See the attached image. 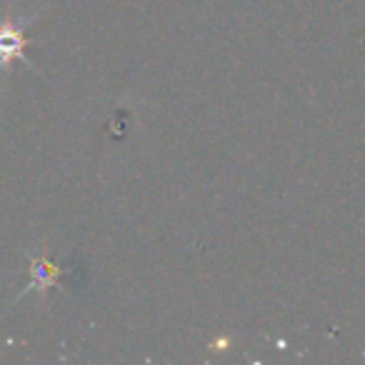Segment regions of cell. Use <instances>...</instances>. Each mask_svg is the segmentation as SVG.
I'll list each match as a JSON object with an SVG mask.
<instances>
[{"instance_id": "6da1fadb", "label": "cell", "mask_w": 365, "mask_h": 365, "mask_svg": "<svg viewBox=\"0 0 365 365\" xmlns=\"http://www.w3.org/2000/svg\"><path fill=\"white\" fill-rule=\"evenodd\" d=\"M31 21H36V16L18 18L16 21L11 13H6V18L0 21V71H8L13 61H21V63H26L31 71H38L31 58L26 56V48H28L26 26Z\"/></svg>"}, {"instance_id": "7a4b0ae2", "label": "cell", "mask_w": 365, "mask_h": 365, "mask_svg": "<svg viewBox=\"0 0 365 365\" xmlns=\"http://www.w3.org/2000/svg\"><path fill=\"white\" fill-rule=\"evenodd\" d=\"M31 263H33V280H31V285H28V288L23 290L21 295H26L28 290H41V293H46V290L58 280V275L63 273V270L58 268V265H53L51 260L46 258V255L31 258Z\"/></svg>"}]
</instances>
